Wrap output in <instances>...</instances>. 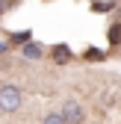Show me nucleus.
<instances>
[{
    "label": "nucleus",
    "mask_w": 121,
    "mask_h": 124,
    "mask_svg": "<svg viewBox=\"0 0 121 124\" xmlns=\"http://www.w3.org/2000/svg\"><path fill=\"white\" fill-rule=\"evenodd\" d=\"M21 101H24V92L15 86V83H3V86H0V112L12 115L21 106Z\"/></svg>",
    "instance_id": "f257e3e1"
},
{
    "label": "nucleus",
    "mask_w": 121,
    "mask_h": 124,
    "mask_svg": "<svg viewBox=\"0 0 121 124\" xmlns=\"http://www.w3.org/2000/svg\"><path fill=\"white\" fill-rule=\"evenodd\" d=\"M62 115H65V121L68 124H83V106L77 103V101H65V106H62Z\"/></svg>",
    "instance_id": "f03ea898"
},
{
    "label": "nucleus",
    "mask_w": 121,
    "mask_h": 124,
    "mask_svg": "<svg viewBox=\"0 0 121 124\" xmlns=\"http://www.w3.org/2000/svg\"><path fill=\"white\" fill-rule=\"evenodd\" d=\"M53 59L56 62H68L71 59V50L65 47V44H56V47H53Z\"/></svg>",
    "instance_id": "7ed1b4c3"
},
{
    "label": "nucleus",
    "mask_w": 121,
    "mask_h": 124,
    "mask_svg": "<svg viewBox=\"0 0 121 124\" xmlns=\"http://www.w3.org/2000/svg\"><path fill=\"white\" fill-rule=\"evenodd\" d=\"M41 124H68V121H65L62 112H47V115L41 118Z\"/></svg>",
    "instance_id": "20e7f679"
},
{
    "label": "nucleus",
    "mask_w": 121,
    "mask_h": 124,
    "mask_svg": "<svg viewBox=\"0 0 121 124\" xmlns=\"http://www.w3.org/2000/svg\"><path fill=\"white\" fill-rule=\"evenodd\" d=\"M24 56L27 59H38L41 56V47H38V44H27V47H24Z\"/></svg>",
    "instance_id": "39448f33"
},
{
    "label": "nucleus",
    "mask_w": 121,
    "mask_h": 124,
    "mask_svg": "<svg viewBox=\"0 0 121 124\" xmlns=\"http://www.w3.org/2000/svg\"><path fill=\"white\" fill-rule=\"evenodd\" d=\"M118 39H121V27H112V44H118Z\"/></svg>",
    "instance_id": "423d86ee"
}]
</instances>
